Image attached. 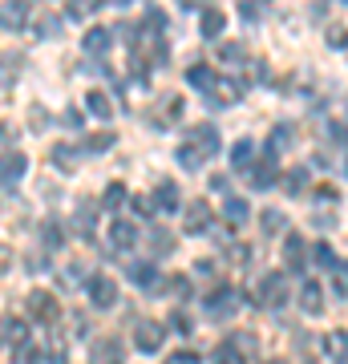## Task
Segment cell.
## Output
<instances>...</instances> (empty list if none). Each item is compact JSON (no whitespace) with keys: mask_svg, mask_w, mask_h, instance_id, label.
I'll return each instance as SVG.
<instances>
[{"mask_svg":"<svg viewBox=\"0 0 348 364\" xmlns=\"http://www.w3.org/2000/svg\"><path fill=\"white\" fill-rule=\"evenodd\" d=\"M53 162H57V166H61V170H73V162H78V150H73V146H69V142L53 146Z\"/></svg>","mask_w":348,"mask_h":364,"instance_id":"d4e9b609","label":"cell"},{"mask_svg":"<svg viewBox=\"0 0 348 364\" xmlns=\"http://www.w3.org/2000/svg\"><path fill=\"white\" fill-rule=\"evenodd\" d=\"M110 146H114V134L105 130V134H93L90 142H85V150H90V154H97V150H110Z\"/></svg>","mask_w":348,"mask_h":364,"instance_id":"d590c367","label":"cell"},{"mask_svg":"<svg viewBox=\"0 0 348 364\" xmlns=\"http://www.w3.org/2000/svg\"><path fill=\"white\" fill-rule=\"evenodd\" d=\"M320 198H332V203H336V198H340V191H336V186H320Z\"/></svg>","mask_w":348,"mask_h":364,"instance_id":"c3c4849f","label":"cell"},{"mask_svg":"<svg viewBox=\"0 0 348 364\" xmlns=\"http://www.w3.org/2000/svg\"><path fill=\"white\" fill-rule=\"evenodd\" d=\"M85 105H90V114H93V117H102V122H110V117H114V102H110L102 90H93L90 97H85Z\"/></svg>","mask_w":348,"mask_h":364,"instance_id":"d6986e66","label":"cell"},{"mask_svg":"<svg viewBox=\"0 0 348 364\" xmlns=\"http://www.w3.org/2000/svg\"><path fill=\"white\" fill-rule=\"evenodd\" d=\"M288 142H292V126L284 122V126H275V134H271V146H268V150H284Z\"/></svg>","mask_w":348,"mask_h":364,"instance_id":"836d02e7","label":"cell"},{"mask_svg":"<svg viewBox=\"0 0 348 364\" xmlns=\"http://www.w3.org/2000/svg\"><path fill=\"white\" fill-rule=\"evenodd\" d=\"M179 162H182V166H186V170H199V166H203V162H206V158L199 154L194 146H179Z\"/></svg>","mask_w":348,"mask_h":364,"instance_id":"f546056e","label":"cell"},{"mask_svg":"<svg viewBox=\"0 0 348 364\" xmlns=\"http://www.w3.org/2000/svg\"><path fill=\"white\" fill-rule=\"evenodd\" d=\"M284 263H288V272H304L308 267V247H304V239L296 231H288V239H284Z\"/></svg>","mask_w":348,"mask_h":364,"instance_id":"8992f818","label":"cell"},{"mask_svg":"<svg viewBox=\"0 0 348 364\" xmlns=\"http://www.w3.org/2000/svg\"><path fill=\"white\" fill-rule=\"evenodd\" d=\"M130 279H134V284H142L146 291H162V279H158L154 263H134V267H130Z\"/></svg>","mask_w":348,"mask_h":364,"instance_id":"2e32d148","label":"cell"},{"mask_svg":"<svg viewBox=\"0 0 348 364\" xmlns=\"http://www.w3.org/2000/svg\"><path fill=\"white\" fill-rule=\"evenodd\" d=\"M110 4H130V0H110Z\"/></svg>","mask_w":348,"mask_h":364,"instance_id":"681fc988","label":"cell"},{"mask_svg":"<svg viewBox=\"0 0 348 364\" xmlns=\"http://www.w3.org/2000/svg\"><path fill=\"white\" fill-rule=\"evenodd\" d=\"M25 25H28V0H4L0 4V28L21 33Z\"/></svg>","mask_w":348,"mask_h":364,"instance_id":"3957f363","label":"cell"},{"mask_svg":"<svg viewBox=\"0 0 348 364\" xmlns=\"http://www.w3.org/2000/svg\"><path fill=\"white\" fill-rule=\"evenodd\" d=\"M110 45H114V33L110 28H90L85 33V53H93V57L97 53H110Z\"/></svg>","mask_w":348,"mask_h":364,"instance_id":"ac0fdd59","label":"cell"},{"mask_svg":"<svg viewBox=\"0 0 348 364\" xmlns=\"http://www.w3.org/2000/svg\"><path fill=\"white\" fill-rule=\"evenodd\" d=\"M167 364H203V356H199V352H191V348H182V352H170Z\"/></svg>","mask_w":348,"mask_h":364,"instance_id":"ab89813d","label":"cell"},{"mask_svg":"<svg viewBox=\"0 0 348 364\" xmlns=\"http://www.w3.org/2000/svg\"><path fill=\"white\" fill-rule=\"evenodd\" d=\"M4 336L13 340L16 348H25V344H28V324H25V320H13V316H9V320H4Z\"/></svg>","mask_w":348,"mask_h":364,"instance_id":"603a6c76","label":"cell"},{"mask_svg":"<svg viewBox=\"0 0 348 364\" xmlns=\"http://www.w3.org/2000/svg\"><path fill=\"white\" fill-rule=\"evenodd\" d=\"M134 210H138V215H154V203H150V198H134Z\"/></svg>","mask_w":348,"mask_h":364,"instance_id":"bcb514c9","label":"cell"},{"mask_svg":"<svg viewBox=\"0 0 348 364\" xmlns=\"http://www.w3.org/2000/svg\"><path fill=\"white\" fill-rule=\"evenodd\" d=\"M219 57L227 61V65H243V57H247V53H243V45H223Z\"/></svg>","mask_w":348,"mask_h":364,"instance_id":"74e56055","label":"cell"},{"mask_svg":"<svg viewBox=\"0 0 348 364\" xmlns=\"http://www.w3.org/2000/svg\"><path fill=\"white\" fill-rule=\"evenodd\" d=\"M78 231H81V235H93V203H81V215H78Z\"/></svg>","mask_w":348,"mask_h":364,"instance_id":"e575fe53","label":"cell"},{"mask_svg":"<svg viewBox=\"0 0 348 364\" xmlns=\"http://www.w3.org/2000/svg\"><path fill=\"white\" fill-rule=\"evenodd\" d=\"M90 364H126V352H122V344H117L114 336H105V340H97V344H93Z\"/></svg>","mask_w":348,"mask_h":364,"instance_id":"9c48e42d","label":"cell"},{"mask_svg":"<svg viewBox=\"0 0 348 364\" xmlns=\"http://www.w3.org/2000/svg\"><path fill=\"white\" fill-rule=\"evenodd\" d=\"M102 0H69V16H90Z\"/></svg>","mask_w":348,"mask_h":364,"instance_id":"f35d334b","label":"cell"},{"mask_svg":"<svg viewBox=\"0 0 348 364\" xmlns=\"http://www.w3.org/2000/svg\"><path fill=\"white\" fill-rule=\"evenodd\" d=\"M328 45H332V49H344V25L328 28Z\"/></svg>","mask_w":348,"mask_h":364,"instance_id":"7bdbcfd3","label":"cell"},{"mask_svg":"<svg viewBox=\"0 0 348 364\" xmlns=\"http://www.w3.org/2000/svg\"><path fill=\"white\" fill-rule=\"evenodd\" d=\"M215 364H247V360H243V352L227 340V344H219V348H215Z\"/></svg>","mask_w":348,"mask_h":364,"instance_id":"484cf974","label":"cell"},{"mask_svg":"<svg viewBox=\"0 0 348 364\" xmlns=\"http://www.w3.org/2000/svg\"><path fill=\"white\" fill-rule=\"evenodd\" d=\"M110 243H114L117 251H130L138 243V223H114V227H110Z\"/></svg>","mask_w":348,"mask_h":364,"instance_id":"9a60e30c","label":"cell"},{"mask_svg":"<svg viewBox=\"0 0 348 364\" xmlns=\"http://www.w3.org/2000/svg\"><path fill=\"white\" fill-rule=\"evenodd\" d=\"M211 219H215V215H211V207H206L203 198L191 203V207H186V235H203L206 227H211Z\"/></svg>","mask_w":348,"mask_h":364,"instance_id":"7c38bea8","label":"cell"},{"mask_svg":"<svg viewBox=\"0 0 348 364\" xmlns=\"http://www.w3.org/2000/svg\"><path fill=\"white\" fill-rule=\"evenodd\" d=\"M102 203L110 210H117L122 203H126V186H122V182H110V186H105V195H102Z\"/></svg>","mask_w":348,"mask_h":364,"instance_id":"83f0119b","label":"cell"},{"mask_svg":"<svg viewBox=\"0 0 348 364\" xmlns=\"http://www.w3.org/2000/svg\"><path fill=\"white\" fill-rule=\"evenodd\" d=\"M170 320H174V328H179V332H182V336H186V332H191V316H186V312H174V316H170Z\"/></svg>","mask_w":348,"mask_h":364,"instance_id":"ee69618b","label":"cell"},{"mask_svg":"<svg viewBox=\"0 0 348 364\" xmlns=\"http://www.w3.org/2000/svg\"><path fill=\"white\" fill-rule=\"evenodd\" d=\"M288 299V284L280 272H268L255 279V304H263V308H280Z\"/></svg>","mask_w":348,"mask_h":364,"instance_id":"6da1fadb","label":"cell"},{"mask_svg":"<svg viewBox=\"0 0 348 364\" xmlns=\"http://www.w3.org/2000/svg\"><path fill=\"white\" fill-rule=\"evenodd\" d=\"M300 308H304L308 316L324 312V287L316 284V279H304V284H300Z\"/></svg>","mask_w":348,"mask_h":364,"instance_id":"30bf717a","label":"cell"},{"mask_svg":"<svg viewBox=\"0 0 348 364\" xmlns=\"http://www.w3.org/2000/svg\"><path fill=\"white\" fill-rule=\"evenodd\" d=\"M251 154H255V142H251V138H243V142H235V150H231V166L247 170V166H251Z\"/></svg>","mask_w":348,"mask_h":364,"instance_id":"cb8c5ba5","label":"cell"},{"mask_svg":"<svg viewBox=\"0 0 348 364\" xmlns=\"http://www.w3.org/2000/svg\"><path fill=\"white\" fill-rule=\"evenodd\" d=\"M268 364H284V360H268Z\"/></svg>","mask_w":348,"mask_h":364,"instance_id":"f907efd6","label":"cell"},{"mask_svg":"<svg viewBox=\"0 0 348 364\" xmlns=\"http://www.w3.org/2000/svg\"><path fill=\"white\" fill-rule=\"evenodd\" d=\"M223 28H227V16H223L219 9H206V13L199 16V33H203V41H219Z\"/></svg>","mask_w":348,"mask_h":364,"instance_id":"5bb4252c","label":"cell"},{"mask_svg":"<svg viewBox=\"0 0 348 364\" xmlns=\"http://www.w3.org/2000/svg\"><path fill=\"white\" fill-rule=\"evenodd\" d=\"M275 178H280V158H275V150H268V154H263V162L251 170V186H255V191H268Z\"/></svg>","mask_w":348,"mask_h":364,"instance_id":"52a82bcc","label":"cell"},{"mask_svg":"<svg viewBox=\"0 0 348 364\" xmlns=\"http://www.w3.org/2000/svg\"><path fill=\"white\" fill-rule=\"evenodd\" d=\"M49 360L53 364H65V336H61V332H53V336H49Z\"/></svg>","mask_w":348,"mask_h":364,"instance_id":"d6a6232c","label":"cell"},{"mask_svg":"<svg viewBox=\"0 0 348 364\" xmlns=\"http://www.w3.org/2000/svg\"><path fill=\"white\" fill-rule=\"evenodd\" d=\"M170 291H174L179 299L191 296V284H186V275H174V279H170Z\"/></svg>","mask_w":348,"mask_h":364,"instance_id":"b9f144b4","label":"cell"},{"mask_svg":"<svg viewBox=\"0 0 348 364\" xmlns=\"http://www.w3.org/2000/svg\"><path fill=\"white\" fill-rule=\"evenodd\" d=\"M259 227H263V235H280L284 231V215H280V210H263Z\"/></svg>","mask_w":348,"mask_h":364,"instance_id":"f1b7e54d","label":"cell"},{"mask_svg":"<svg viewBox=\"0 0 348 364\" xmlns=\"http://www.w3.org/2000/svg\"><path fill=\"white\" fill-rule=\"evenodd\" d=\"M150 203H154L158 210H174V207H179V186H174V182H162V186H158V195L150 198Z\"/></svg>","mask_w":348,"mask_h":364,"instance_id":"7402d4cb","label":"cell"},{"mask_svg":"<svg viewBox=\"0 0 348 364\" xmlns=\"http://www.w3.org/2000/svg\"><path fill=\"white\" fill-rule=\"evenodd\" d=\"M90 299L97 304V308H114L117 304V284L110 279V275H93L90 279Z\"/></svg>","mask_w":348,"mask_h":364,"instance_id":"ba28073f","label":"cell"},{"mask_svg":"<svg viewBox=\"0 0 348 364\" xmlns=\"http://www.w3.org/2000/svg\"><path fill=\"white\" fill-rule=\"evenodd\" d=\"M186 81H191L194 90H211L219 77H215V69H211V65H191V69H186Z\"/></svg>","mask_w":348,"mask_h":364,"instance_id":"44dd1931","label":"cell"},{"mask_svg":"<svg viewBox=\"0 0 348 364\" xmlns=\"http://www.w3.org/2000/svg\"><path fill=\"white\" fill-rule=\"evenodd\" d=\"M239 308V291L235 287H215L211 296H206V312L211 316H231Z\"/></svg>","mask_w":348,"mask_h":364,"instance_id":"5b68a950","label":"cell"},{"mask_svg":"<svg viewBox=\"0 0 348 364\" xmlns=\"http://www.w3.org/2000/svg\"><path fill=\"white\" fill-rule=\"evenodd\" d=\"M41 231H45V243H49V247L53 251H57V247H61V243H65V231H61V227H57V223H45V227H41Z\"/></svg>","mask_w":348,"mask_h":364,"instance_id":"1f68e13d","label":"cell"},{"mask_svg":"<svg viewBox=\"0 0 348 364\" xmlns=\"http://www.w3.org/2000/svg\"><path fill=\"white\" fill-rule=\"evenodd\" d=\"M28 312L37 316L41 324H57V320H61V308H57V299H53L49 291H33V296H28Z\"/></svg>","mask_w":348,"mask_h":364,"instance_id":"277c9868","label":"cell"},{"mask_svg":"<svg viewBox=\"0 0 348 364\" xmlns=\"http://www.w3.org/2000/svg\"><path fill=\"white\" fill-rule=\"evenodd\" d=\"M312 259L320 263V267H340V259H336L332 243H316V247H312Z\"/></svg>","mask_w":348,"mask_h":364,"instance_id":"4316f807","label":"cell"},{"mask_svg":"<svg viewBox=\"0 0 348 364\" xmlns=\"http://www.w3.org/2000/svg\"><path fill=\"white\" fill-rule=\"evenodd\" d=\"M280 186H284V195H300L308 186V170L296 166V170H288V174H280Z\"/></svg>","mask_w":348,"mask_h":364,"instance_id":"ffe728a7","label":"cell"},{"mask_svg":"<svg viewBox=\"0 0 348 364\" xmlns=\"http://www.w3.org/2000/svg\"><path fill=\"white\" fill-rule=\"evenodd\" d=\"M28 122H33V130H49V114H45V109H41V105H33V109H28Z\"/></svg>","mask_w":348,"mask_h":364,"instance_id":"60d3db41","label":"cell"},{"mask_svg":"<svg viewBox=\"0 0 348 364\" xmlns=\"http://www.w3.org/2000/svg\"><path fill=\"white\" fill-rule=\"evenodd\" d=\"M81 122H85V117H81V109H73V105H69V109H65V126L81 130Z\"/></svg>","mask_w":348,"mask_h":364,"instance_id":"f6af8a7d","label":"cell"},{"mask_svg":"<svg viewBox=\"0 0 348 364\" xmlns=\"http://www.w3.org/2000/svg\"><path fill=\"white\" fill-rule=\"evenodd\" d=\"M186 146H194L203 158H211L215 150H219V130H215V126H194V134H191Z\"/></svg>","mask_w":348,"mask_h":364,"instance_id":"8fae6325","label":"cell"},{"mask_svg":"<svg viewBox=\"0 0 348 364\" xmlns=\"http://www.w3.org/2000/svg\"><path fill=\"white\" fill-rule=\"evenodd\" d=\"M57 25H61V21H57L53 13H45V16L37 21V28H33V33H37V37H57V33H61Z\"/></svg>","mask_w":348,"mask_h":364,"instance_id":"4dcf8cb0","label":"cell"},{"mask_svg":"<svg viewBox=\"0 0 348 364\" xmlns=\"http://www.w3.org/2000/svg\"><path fill=\"white\" fill-rule=\"evenodd\" d=\"M25 170H28V158L21 154V150H13V154H0V178H4V182H16Z\"/></svg>","mask_w":348,"mask_h":364,"instance_id":"4fadbf2b","label":"cell"},{"mask_svg":"<svg viewBox=\"0 0 348 364\" xmlns=\"http://www.w3.org/2000/svg\"><path fill=\"white\" fill-rule=\"evenodd\" d=\"M324 344H328V352L336 356V364H344V332H332Z\"/></svg>","mask_w":348,"mask_h":364,"instance_id":"8d00e7d4","label":"cell"},{"mask_svg":"<svg viewBox=\"0 0 348 364\" xmlns=\"http://www.w3.org/2000/svg\"><path fill=\"white\" fill-rule=\"evenodd\" d=\"M162 340H167V328L158 324V320H138L134 324V344H138V352H158Z\"/></svg>","mask_w":348,"mask_h":364,"instance_id":"7a4b0ae2","label":"cell"},{"mask_svg":"<svg viewBox=\"0 0 348 364\" xmlns=\"http://www.w3.org/2000/svg\"><path fill=\"white\" fill-rule=\"evenodd\" d=\"M9 263H13V251H9V247H0V272H4Z\"/></svg>","mask_w":348,"mask_h":364,"instance_id":"7dc6e473","label":"cell"},{"mask_svg":"<svg viewBox=\"0 0 348 364\" xmlns=\"http://www.w3.org/2000/svg\"><path fill=\"white\" fill-rule=\"evenodd\" d=\"M247 215H251V207H247V198H227V203H223V219L231 223V227H243L247 223Z\"/></svg>","mask_w":348,"mask_h":364,"instance_id":"e0dca14e","label":"cell"}]
</instances>
